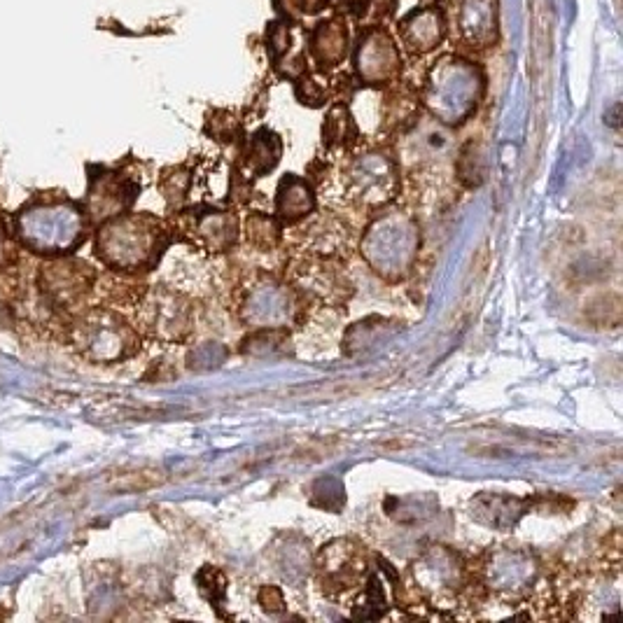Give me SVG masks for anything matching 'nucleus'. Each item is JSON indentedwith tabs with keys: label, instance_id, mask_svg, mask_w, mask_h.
I'll use <instances>...</instances> for the list:
<instances>
[{
	"label": "nucleus",
	"instance_id": "obj_4",
	"mask_svg": "<svg viewBox=\"0 0 623 623\" xmlns=\"http://www.w3.org/2000/svg\"><path fill=\"white\" fill-rule=\"evenodd\" d=\"M357 73L367 82H385L392 80L402 68L395 42L381 28H369L360 38L355 59Z\"/></svg>",
	"mask_w": 623,
	"mask_h": 623
},
{
	"label": "nucleus",
	"instance_id": "obj_1",
	"mask_svg": "<svg viewBox=\"0 0 623 623\" xmlns=\"http://www.w3.org/2000/svg\"><path fill=\"white\" fill-rule=\"evenodd\" d=\"M166 248V229L152 215H124L105 224L96 236V255L112 271H147Z\"/></svg>",
	"mask_w": 623,
	"mask_h": 623
},
{
	"label": "nucleus",
	"instance_id": "obj_8",
	"mask_svg": "<svg viewBox=\"0 0 623 623\" xmlns=\"http://www.w3.org/2000/svg\"><path fill=\"white\" fill-rule=\"evenodd\" d=\"M269 49L273 54V59H283V54L290 49L292 45V31L290 26L285 24V21H273V24L269 26Z\"/></svg>",
	"mask_w": 623,
	"mask_h": 623
},
{
	"label": "nucleus",
	"instance_id": "obj_10",
	"mask_svg": "<svg viewBox=\"0 0 623 623\" xmlns=\"http://www.w3.org/2000/svg\"><path fill=\"white\" fill-rule=\"evenodd\" d=\"M297 96L301 103H308V105H320L322 98H325V91H322L318 84H315L311 77H304L297 84Z\"/></svg>",
	"mask_w": 623,
	"mask_h": 623
},
{
	"label": "nucleus",
	"instance_id": "obj_7",
	"mask_svg": "<svg viewBox=\"0 0 623 623\" xmlns=\"http://www.w3.org/2000/svg\"><path fill=\"white\" fill-rule=\"evenodd\" d=\"M322 136L327 138L329 145L346 143V140H350V138L355 136L353 119H350L348 110L343 108V105H336V108L329 112L327 122H325V126H322Z\"/></svg>",
	"mask_w": 623,
	"mask_h": 623
},
{
	"label": "nucleus",
	"instance_id": "obj_9",
	"mask_svg": "<svg viewBox=\"0 0 623 623\" xmlns=\"http://www.w3.org/2000/svg\"><path fill=\"white\" fill-rule=\"evenodd\" d=\"M19 264V241L7 231L3 217H0V271L14 269Z\"/></svg>",
	"mask_w": 623,
	"mask_h": 623
},
{
	"label": "nucleus",
	"instance_id": "obj_11",
	"mask_svg": "<svg viewBox=\"0 0 623 623\" xmlns=\"http://www.w3.org/2000/svg\"><path fill=\"white\" fill-rule=\"evenodd\" d=\"M348 5H362V3H369V0H346Z\"/></svg>",
	"mask_w": 623,
	"mask_h": 623
},
{
	"label": "nucleus",
	"instance_id": "obj_6",
	"mask_svg": "<svg viewBox=\"0 0 623 623\" xmlns=\"http://www.w3.org/2000/svg\"><path fill=\"white\" fill-rule=\"evenodd\" d=\"M348 28L339 17L322 21L311 35V54L322 68H332L346 59Z\"/></svg>",
	"mask_w": 623,
	"mask_h": 623
},
{
	"label": "nucleus",
	"instance_id": "obj_3",
	"mask_svg": "<svg viewBox=\"0 0 623 623\" xmlns=\"http://www.w3.org/2000/svg\"><path fill=\"white\" fill-rule=\"evenodd\" d=\"M40 304L56 318L77 311L94 292L96 271L87 262L73 257L49 259L35 276Z\"/></svg>",
	"mask_w": 623,
	"mask_h": 623
},
{
	"label": "nucleus",
	"instance_id": "obj_2",
	"mask_svg": "<svg viewBox=\"0 0 623 623\" xmlns=\"http://www.w3.org/2000/svg\"><path fill=\"white\" fill-rule=\"evenodd\" d=\"M70 339L84 357L94 362H115L136 350V332L110 306L89 308L70 320Z\"/></svg>",
	"mask_w": 623,
	"mask_h": 623
},
{
	"label": "nucleus",
	"instance_id": "obj_5",
	"mask_svg": "<svg viewBox=\"0 0 623 623\" xmlns=\"http://www.w3.org/2000/svg\"><path fill=\"white\" fill-rule=\"evenodd\" d=\"M399 33L413 52H430L444 38V17L437 7H423L399 24Z\"/></svg>",
	"mask_w": 623,
	"mask_h": 623
}]
</instances>
